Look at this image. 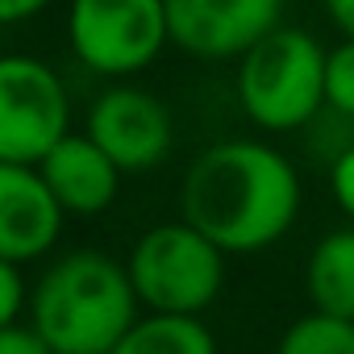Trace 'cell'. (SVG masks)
Instances as JSON below:
<instances>
[{"label": "cell", "mask_w": 354, "mask_h": 354, "mask_svg": "<svg viewBox=\"0 0 354 354\" xmlns=\"http://www.w3.org/2000/svg\"><path fill=\"white\" fill-rule=\"evenodd\" d=\"M296 162L259 138H225L205 146L180 184V217L213 238L225 254H259L275 246L300 217Z\"/></svg>", "instance_id": "cell-1"}, {"label": "cell", "mask_w": 354, "mask_h": 354, "mask_svg": "<svg viewBox=\"0 0 354 354\" xmlns=\"http://www.w3.org/2000/svg\"><path fill=\"white\" fill-rule=\"evenodd\" d=\"M138 308L125 263L104 250H67L30 288L26 313L55 354H109Z\"/></svg>", "instance_id": "cell-2"}, {"label": "cell", "mask_w": 354, "mask_h": 354, "mask_svg": "<svg viewBox=\"0 0 354 354\" xmlns=\"http://www.w3.org/2000/svg\"><path fill=\"white\" fill-rule=\"evenodd\" d=\"M234 92L250 125L296 133L325 113V46L308 30L279 21L238 59Z\"/></svg>", "instance_id": "cell-3"}, {"label": "cell", "mask_w": 354, "mask_h": 354, "mask_svg": "<svg viewBox=\"0 0 354 354\" xmlns=\"http://www.w3.org/2000/svg\"><path fill=\"white\" fill-rule=\"evenodd\" d=\"M125 271L146 313H205L217 304L225 288V250L205 238L192 221H162L150 225L129 259Z\"/></svg>", "instance_id": "cell-4"}, {"label": "cell", "mask_w": 354, "mask_h": 354, "mask_svg": "<svg viewBox=\"0 0 354 354\" xmlns=\"http://www.w3.org/2000/svg\"><path fill=\"white\" fill-rule=\"evenodd\" d=\"M167 42V0H67V50L92 75L129 80Z\"/></svg>", "instance_id": "cell-5"}, {"label": "cell", "mask_w": 354, "mask_h": 354, "mask_svg": "<svg viewBox=\"0 0 354 354\" xmlns=\"http://www.w3.org/2000/svg\"><path fill=\"white\" fill-rule=\"evenodd\" d=\"M71 133V92L38 55H0V158L42 162Z\"/></svg>", "instance_id": "cell-6"}, {"label": "cell", "mask_w": 354, "mask_h": 354, "mask_svg": "<svg viewBox=\"0 0 354 354\" xmlns=\"http://www.w3.org/2000/svg\"><path fill=\"white\" fill-rule=\"evenodd\" d=\"M84 133L125 175L158 167L171 154V146H175L171 109L154 92H146L138 84H121V80L92 100V109L84 117Z\"/></svg>", "instance_id": "cell-7"}, {"label": "cell", "mask_w": 354, "mask_h": 354, "mask_svg": "<svg viewBox=\"0 0 354 354\" xmlns=\"http://www.w3.org/2000/svg\"><path fill=\"white\" fill-rule=\"evenodd\" d=\"M283 21V0H167L171 42L205 63H238Z\"/></svg>", "instance_id": "cell-8"}, {"label": "cell", "mask_w": 354, "mask_h": 354, "mask_svg": "<svg viewBox=\"0 0 354 354\" xmlns=\"http://www.w3.org/2000/svg\"><path fill=\"white\" fill-rule=\"evenodd\" d=\"M63 205L34 162L0 158V259L34 263L63 238Z\"/></svg>", "instance_id": "cell-9"}, {"label": "cell", "mask_w": 354, "mask_h": 354, "mask_svg": "<svg viewBox=\"0 0 354 354\" xmlns=\"http://www.w3.org/2000/svg\"><path fill=\"white\" fill-rule=\"evenodd\" d=\"M38 171L67 217H100L104 209H113L121 192V175H125L88 133H75V129L46 150Z\"/></svg>", "instance_id": "cell-10"}, {"label": "cell", "mask_w": 354, "mask_h": 354, "mask_svg": "<svg viewBox=\"0 0 354 354\" xmlns=\"http://www.w3.org/2000/svg\"><path fill=\"white\" fill-rule=\"evenodd\" d=\"M304 288L317 313L354 321V225L325 234L304 267Z\"/></svg>", "instance_id": "cell-11"}, {"label": "cell", "mask_w": 354, "mask_h": 354, "mask_svg": "<svg viewBox=\"0 0 354 354\" xmlns=\"http://www.w3.org/2000/svg\"><path fill=\"white\" fill-rule=\"evenodd\" d=\"M109 354H217V337L196 313H146Z\"/></svg>", "instance_id": "cell-12"}, {"label": "cell", "mask_w": 354, "mask_h": 354, "mask_svg": "<svg viewBox=\"0 0 354 354\" xmlns=\"http://www.w3.org/2000/svg\"><path fill=\"white\" fill-rule=\"evenodd\" d=\"M275 354H354V321L313 308L283 329Z\"/></svg>", "instance_id": "cell-13"}, {"label": "cell", "mask_w": 354, "mask_h": 354, "mask_svg": "<svg viewBox=\"0 0 354 354\" xmlns=\"http://www.w3.org/2000/svg\"><path fill=\"white\" fill-rule=\"evenodd\" d=\"M325 109L342 121H354V38L325 46Z\"/></svg>", "instance_id": "cell-14"}, {"label": "cell", "mask_w": 354, "mask_h": 354, "mask_svg": "<svg viewBox=\"0 0 354 354\" xmlns=\"http://www.w3.org/2000/svg\"><path fill=\"white\" fill-rule=\"evenodd\" d=\"M26 308H30V283L21 275V263L0 259V329L21 321Z\"/></svg>", "instance_id": "cell-15"}, {"label": "cell", "mask_w": 354, "mask_h": 354, "mask_svg": "<svg viewBox=\"0 0 354 354\" xmlns=\"http://www.w3.org/2000/svg\"><path fill=\"white\" fill-rule=\"evenodd\" d=\"M329 192H333L337 209H342V213L350 217V225H354V142L342 146V150L333 154V167H329Z\"/></svg>", "instance_id": "cell-16"}, {"label": "cell", "mask_w": 354, "mask_h": 354, "mask_svg": "<svg viewBox=\"0 0 354 354\" xmlns=\"http://www.w3.org/2000/svg\"><path fill=\"white\" fill-rule=\"evenodd\" d=\"M0 354H55V350L42 342V333L30 321H13L0 329Z\"/></svg>", "instance_id": "cell-17"}, {"label": "cell", "mask_w": 354, "mask_h": 354, "mask_svg": "<svg viewBox=\"0 0 354 354\" xmlns=\"http://www.w3.org/2000/svg\"><path fill=\"white\" fill-rule=\"evenodd\" d=\"M55 0H0V30L5 26H26L34 17H42Z\"/></svg>", "instance_id": "cell-18"}, {"label": "cell", "mask_w": 354, "mask_h": 354, "mask_svg": "<svg viewBox=\"0 0 354 354\" xmlns=\"http://www.w3.org/2000/svg\"><path fill=\"white\" fill-rule=\"evenodd\" d=\"M325 5V17L337 26L342 38H354V0H321Z\"/></svg>", "instance_id": "cell-19"}]
</instances>
